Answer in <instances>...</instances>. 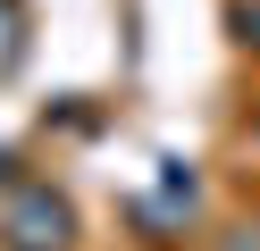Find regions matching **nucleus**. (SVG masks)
<instances>
[{"label":"nucleus","instance_id":"f257e3e1","mask_svg":"<svg viewBox=\"0 0 260 251\" xmlns=\"http://www.w3.org/2000/svg\"><path fill=\"white\" fill-rule=\"evenodd\" d=\"M9 243L17 251H59L68 243V209H59L51 193H25L17 209H9Z\"/></svg>","mask_w":260,"mask_h":251},{"label":"nucleus","instance_id":"f03ea898","mask_svg":"<svg viewBox=\"0 0 260 251\" xmlns=\"http://www.w3.org/2000/svg\"><path fill=\"white\" fill-rule=\"evenodd\" d=\"M9 59H17V17L0 9V67H9Z\"/></svg>","mask_w":260,"mask_h":251}]
</instances>
